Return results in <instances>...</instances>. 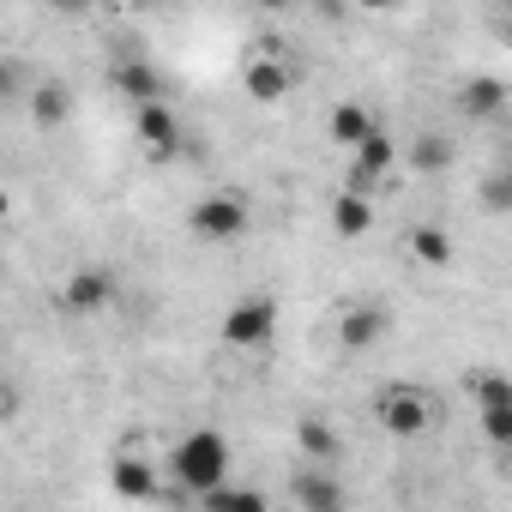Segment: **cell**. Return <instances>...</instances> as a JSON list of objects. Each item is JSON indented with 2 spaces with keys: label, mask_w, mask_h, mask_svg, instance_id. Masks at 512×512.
I'll use <instances>...</instances> for the list:
<instances>
[{
  "label": "cell",
  "mask_w": 512,
  "mask_h": 512,
  "mask_svg": "<svg viewBox=\"0 0 512 512\" xmlns=\"http://www.w3.org/2000/svg\"><path fill=\"white\" fill-rule=\"evenodd\" d=\"M169 476H175V488L181 494H217L223 482H229V440L217 434V428H193V434H181L175 440V452H169Z\"/></svg>",
  "instance_id": "obj_1"
},
{
  "label": "cell",
  "mask_w": 512,
  "mask_h": 512,
  "mask_svg": "<svg viewBox=\"0 0 512 512\" xmlns=\"http://www.w3.org/2000/svg\"><path fill=\"white\" fill-rule=\"evenodd\" d=\"M247 223H253V211H247L241 193H205V199L187 211V229H193L199 241H241Z\"/></svg>",
  "instance_id": "obj_2"
},
{
  "label": "cell",
  "mask_w": 512,
  "mask_h": 512,
  "mask_svg": "<svg viewBox=\"0 0 512 512\" xmlns=\"http://www.w3.org/2000/svg\"><path fill=\"white\" fill-rule=\"evenodd\" d=\"M278 338V302L272 296H241L229 314H223V344L229 350H260Z\"/></svg>",
  "instance_id": "obj_3"
},
{
  "label": "cell",
  "mask_w": 512,
  "mask_h": 512,
  "mask_svg": "<svg viewBox=\"0 0 512 512\" xmlns=\"http://www.w3.org/2000/svg\"><path fill=\"white\" fill-rule=\"evenodd\" d=\"M380 422H386V434H398V440H416V434H428V422H434V404H428V392H422V386H410V380H392V386L380 392Z\"/></svg>",
  "instance_id": "obj_4"
},
{
  "label": "cell",
  "mask_w": 512,
  "mask_h": 512,
  "mask_svg": "<svg viewBox=\"0 0 512 512\" xmlns=\"http://www.w3.org/2000/svg\"><path fill=\"white\" fill-rule=\"evenodd\" d=\"M133 133H139V145H145L157 163H169V157L181 151V121H175V109H169V103L133 109Z\"/></svg>",
  "instance_id": "obj_5"
},
{
  "label": "cell",
  "mask_w": 512,
  "mask_h": 512,
  "mask_svg": "<svg viewBox=\"0 0 512 512\" xmlns=\"http://www.w3.org/2000/svg\"><path fill=\"white\" fill-rule=\"evenodd\" d=\"M109 79H115V91H121L133 109H151V103H163V79H157V67H151L145 55H121Z\"/></svg>",
  "instance_id": "obj_6"
},
{
  "label": "cell",
  "mask_w": 512,
  "mask_h": 512,
  "mask_svg": "<svg viewBox=\"0 0 512 512\" xmlns=\"http://www.w3.org/2000/svg\"><path fill=\"white\" fill-rule=\"evenodd\" d=\"M241 85H247V97H253V103H278V97H290L296 73H290L278 55H253V61H247V73H241Z\"/></svg>",
  "instance_id": "obj_7"
},
{
  "label": "cell",
  "mask_w": 512,
  "mask_h": 512,
  "mask_svg": "<svg viewBox=\"0 0 512 512\" xmlns=\"http://www.w3.org/2000/svg\"><path fill=\"white\" fill-rule=\"evenodd\" d=\"M109 296H115V278H109L103 266H79V272L67 278V290H61V302H67L73 314H97Z\"/></svg>",
  "instance_id": "obj_8"
},
{
  "label": "cell",
  "mask_w": 512,
  "mask_h": 512,
  "mask_svg": "<svg viewBox=\"0 0 512 512\" xmlns=\"http://www.w3.org/2000/svg\"><path fill=\"white\" fill-rule=\"evenodd\" d=\"M386 332H392V314H386V308H350V314L338 320V344H344V350H374Z\"/></svg>",
  "instance_id": "obj_9"
},
{
  "label": "cell",
  "mask_w": 512,
  "mask_h": 512,
  "mask_svg": "<svg viewBox=\"0 0 512 512\" xmlns=\"http://www.w3.org/2000/svg\"><path fill=\"white\" fill-rule=\"evenodd\" d=\"M109 488H115L121 500H151V494H157V470H151V458L121 452V458L109 464Z\"/></svg>",
  "instance_id": "obj_10"
},
{
  "label": "cell",
  "mask_w": 512,
  "mask_h": 512,
  "mask_svg": "<svg viewBox=\"0 0 512 512\" xmlns=\"http://www.w3.org/2000/svg\"><path fill=\"white\" fill-rule=\"evenodd\" d=\"M326 133H332L338 145L362 151V145H368V139L380 133V121H374V115H368L362 103H338V109H332V121H326Z\"/></svg>",
  "instance_id": "obj_11"
},
{
  "label": "cell",
  "mask_w": 512,
  "mask_h": 512,
  "mask_svg": "<svg viewBox=\"0 0 512 512\" xmlns=\"http://www.w3.org/2000/svg\"><path fill=\"white\" fill-rule=\"evenodd\" d=\"M458 103H464V115H494V109H506V85L494 73H470L458 85Z\"/></svg>",
  "instance_id": "obj_12"
},
{
  "label": "cell",
  "mask_w": 512,
  "mask_h": 512,
  "mask_svg": "<svg viewBox=\"0 0 512 512\" xmlns=\"http://www.w3.org/2000/svg\"><path fill=\"white\" fill-rule=\"evenodd\" d=\"M368 223H374V205H368L362 193H338V199H332V229H338L344 241H362Z\"/></svg>",
  "instance_id": "obj_13"
},
{
  "label": "cell",
  "mask_w": 512,
  "mask_h": 512,
  "mask_svg": "<svg viewBox=\"0 0 512 512\" xmlns=\"http://www.w3.org/2000/svg\"><path fill=\"white\" fill-rule=\"evenodd\" d=\"M205 512H272V500L247 482H223L217 494H205Z\"/></svg>",
  "instance_id": "obj_14"
},
{
  "label": "cell",
  "mask_w": 512,
  "mask_h": 512,
  "mask_svg": "<svg viewBox=\"0 0 512 512\" xmlns=\"http://www.w3.org/2000/svg\"><path fill=\"white\" fill-rule=\"evenodd\" d=\"M464 386H470L476 410H506V404H512V380H506V374H494V368H476V374H464Z\"/></svg>",
  "instance_id": "obj_15"
},
{
  "label": "cell",
  "mask_w": 512,
  "mask_h": 512,
  "mask_svg": "<svg viewBox=\"0 0 512 512\" xmlns=\"http://www.w3.org/2000/svg\"><path fill=\"white\" fill-rule=\"evenodd\" d=\"M410 253H416L422 266H446V260H452V235H446L440 223H416V229H410Z\"/></svg>",
  "instance_id": "obj_16"
},
{
  "label": "cell",
  "mask_w": 512,
  "mask_h": 512,
  "mask_svg": "<svg viewBox=\"0 0 512 512\" xmlns=\"http://www.w3.org/2000/svg\"><path fill=\"white\" fill-rule=\"evenodd\" d=\"M392 163H398V145H392V133L380 127V133H374V139L356 151V175H362V181H374V175H386Z\"/></svg>",
  "instance_id": "obj_17"
},
{
  "label": "cell",
  "mask_w": 512,
  "mask_h": 512,
  "mask_svg": "<svg viewBox=\"0 0 512 512\" xmlns=\"http://www.w3.org/2000/svg\"><path fill=\"white\" fill-rule=\"evenodd\" d=\"M296 446H302L308 458H338V452H344L338 428H332V422H320V416H308V422L296 428Z\"/></svg>",
  "instance_id": "obj_18"
},
{
  "label": "cell",
  "mask_w": 512,
  "mask_h": 512,
  "mask_svg": "<svg viewBox=\"0 0 512 512\" xmlns=\"http://www.w3.org/2000/svg\"><path fill=\"white\" fill-rule=\"evenodd\" d=\"M296 494L308 500V512H326V506H344V488L326 476V470H308V476H296Z\"/></svg>",
  "instance_id": "obj_19"
},
{
  "label": "cell",
  "mask_w": 512,
  "mask_h": 512,
  "mask_svg": "<svg viewBox=\"0 0 512 512\" xmlns=\"http://www.w3.org/2000/svg\"><path fill=\"white\" fill-rule=\"evenodd\" d=\"M31 115H37L43 127H61V121H67V85H61V79L37 85V97H31Z\"/></svg>",
  "instance_id": "obj_20"
},
{
  "label": "cell",
  "mask_w": 512,
  "mask_h": 512,
  "mask_svg": "<svg viewBox=\"0 0 512 512\" xmlns=\"http://www.w3.org/2000/svg\"><path fill=\"white\" fill-rule=\"evenodd\" d=\"M410 163H416L422 175H434V169H446V163H452V139H440V133H422V139L410 145Z\"/></svg>",
  "instance_id": "obj_21"
},
{
  "label": "cell",
  "mask_w": 512,
  "mask_h": 512,
  "mask_svg": "<svg viewBox=\"0 0 512 512\" xmlns=\"http://www.w3.org/2000/svg\"><path fill=\"white\" fill-rule=\"evenodd\" d=\"M482 205L488 211H512V169H494V175H482Z\"/></svg>",
  "instance_id": "obj_22"
},
{
  "label": "cell",
  "mask_w": 512,
  "mask_h": 512,
  "mask_svg": "<svg viewBox=\"0 0 512 512\" xmlns=\"http://www.w3.org/2000/svg\"><path fill=\"white\" fill-rule=\"evenodd\" d=\"M482 434L512 452V404H506V410H482Z\"/></svg>",
  "instance_id": "obj_23"
},
{
  "label": "cell",
  "mask_w": 512,
  "mask_h": 512,
  "mask_svg": "<svg viewBox=\"0 0 512 512\" xmlns=\"http://www.w3.org/2000/svg\"><path fill=\"white\" fill-rule=\"evenodd\" d=\"M500 37H506V49H512V13H506V19H500Z\"/></svg>",
  "instance_id": "obj_24"
},
{
  "label": "cell",
  "mask_w": 512,
  "mask_h": 512,
  "mask_svg": "<svg viewBox=\"0 0 512 512\" xmlns=\"http://www.w3.org/2000/svg\"><path fill=\"white\" fill-rule=\"evenodd\" d=\"M326 512H344V506H326Z\"/></svg>",
  "instance_id": "obj_25"
}]
</instances>
